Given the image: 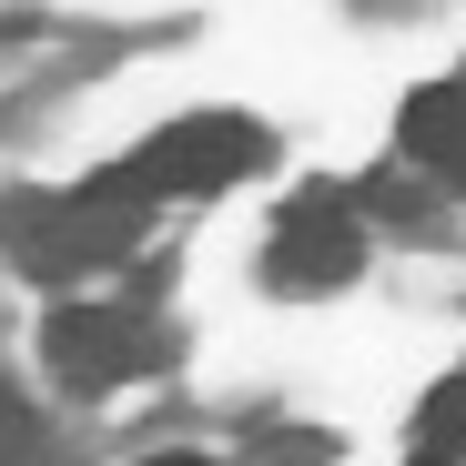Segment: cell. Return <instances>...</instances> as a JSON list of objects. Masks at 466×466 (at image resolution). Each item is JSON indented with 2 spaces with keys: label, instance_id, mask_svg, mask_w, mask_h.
I'll return each mask as SVG.
<instances>
[{
  "label": "cell",
  "instance_id": "obj_1",
  "mask_svg": "<svg viewBox=\"0 0 466 466\" xmlns=\"http://www.w3.org/2000/svg\"><path fill=\"white\" fill-rule=\"evenodd\" d=\"M142 233H152V183L142 173L82 183V193H0V254L41 284H82V274L122 264Z\"/></svg>",
  "mask_w": 466,
  "mask_h": 466
},
{
  "label": "cell",
  "instance_id": "obj_2",
  "mask_svg": "<svg viewBox=\"0 0 466 466\" xmlns=\"http://www.w3.org/2000/svg\"><path fill=\"white\" fill-rule=\"evenodd\" d=\"M163 355H173V335L152 315H132V304H61V315L41 325V365L71 385V396H112V385H132Z\"/></svg>",
  "mask_w": 466,
  "mask_h": 466
},
{
  "label": "cell",
  "instance_id": "obj_3",
  "mask_svg": "<svg viewBox=\"0 0 466 466\" xmlns=\"http://www.w3.org/2000/svg\"><path fill=\"white\" fill-rule=\"evenodd\" d=\"M264 122H244V112H193V122H163L142 142V183L152 193H223V183H244L254 163H264Z\"/></svg>",
  "mask_w": 466,
  "mask_h": 466
},
{
  "label": "cell",
  "instance_id": "obj_4",
  "mask_svg": "<svg viewBox=\"0 0 466 466\" xmlns=\"http://www.w3.org/2000/svg\"><path fill=\"white\" fill-rule=\"evenodd\" d=\"M355 264H365V233H355V203H345V193H294V203L274 213L264 274H274L284 294H325V284H345Z\"/></svg>",
  "mask_w": 466,
  "mask_h": 466
},
{
  "label": "cell",
  "instance_id": "obj_5",
  "mask_svg": "<svg viewBox=\"0 0 466 466\" xmlns=\"http://www.w3.org/2000/svg\"><path fill=\"white\" fill-rule=\"evenodd\" d=\"M406 152H416L436 183L466 193V82H426V92L406 102Z\"/></svg>",
  "mask_w": 466,
  "mask_h": 466
},
{
  "label": "cell",
  "instance_id": "obj_6",
  "mask_svg": "<svg viewBox=\"0 0 466 466\" xmlns=\"http://www.w3.org/2000/svg\"><path fill=\"white\" fill-rule=\"evenodd\" d=\"M426 446L436 456H466V375H446L436 396H426Z\"/></svg>",
  "mask_w": 466,
  "mask_h": 466
},
{
  "label": "cell",
  "instance_id": "obj_7",
  "mask_svg": "<svg viewBox=\"0 0 466 466\" xmlns=\"http://www.w3.org/2000/svg\"><path fill=\"white\" fill-rule=\"evenodd\" d=\"M0 466H41V416L0 385Z\"/></svg>",
  "mask_w": 466,
  "mask_h": 466
},
{
  "label": "cell",
  "instance_id": "obj_8",
  "mask_svg": "<svg viewBox=\"0 0 466 466\" xmlns=\"http://www.w3.org/2000/svg\"><path fill=\"white\" fill-rule=\"evenodd\" d=\"M142 466H213V456H142Z\"/></svg>",
  "mask_w": 466,
  "mask_h": 466
},
{
  "label": "cell",
  "instance_id": "obj_9",
  "mask_svg": "<svg viewBox=\"0 0 466 466\" xmlns=\"http://www.w3.org/2000/svg\"><path fill=\"white\" fill-rule=\"evenodd\" d=\"M416 466H456V456H436V446H426V456H416Z\"/></svg>",
  "mask_w": 466,
  "mask_h": 466
}]
</instances>
